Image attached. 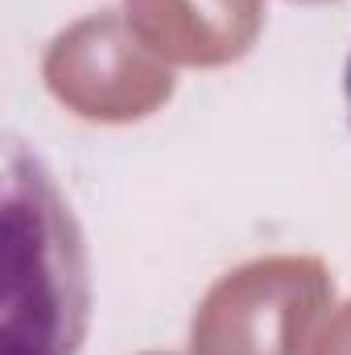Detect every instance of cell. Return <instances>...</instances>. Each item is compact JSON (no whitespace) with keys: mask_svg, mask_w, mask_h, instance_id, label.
<instances>
[{"mask_svg":"<svg viewBox=\"0 0 351 355\" xmlns=\"http://www.w3.org/2000/svg\"><path fill=\"white\" fill-rule=\"evenodd\" d=\"M323 297L327 281L314 261L252 265L211 293L194 322V347L207 355H298Z\"/></svg>","mask_w":351,"mask_h":355,"instance_id":"cell-2","label":"cell"},{"mask_svg":"<svg viewBox=\"0 0 351 355\" xmlns=\"http://www.w3.org/2000/svg\"><path fill=\"white\" fill-rule=\"evenodd\" d=\"M343 95H348V112H351V58H348V71H343Z\"/></svg>","mask_w":351,"mask_h":355,"instance_id":"cell-3","label":"cell"},{"mask_svg":"<svg viewBox=\"0 0 351 355\" xmlns=\"http://www.w3.org/2000/svg\"><path fill=\"white\" fill-rule=\"evenodd\" d=\"M4 355H75L87 331V252L50 170L8 141L4 153Z\"/></svg>","mask_w":351,"mask_h":355,"instance_id":"cell-1","label":"cell"}]
</instances>
